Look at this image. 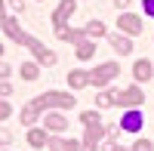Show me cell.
<instances>
[{
	"label": "cell",
	"instance_id": "obj_25",
	"mask_svg": "<svg viewBox=\"0 0 154 151\" xmlns=\"http://www.w3.org/2000/svg\"><path fill=\"white\" fill-rule=\"evenodd\" d=\"M130 3H133V0H114V6H117V9H126Z\"/></svg>",
	"mask_w": 154,
	"mask_h": 151
},
{
	"label": "cell",
	"instance_id": "obj_16",
	"mask_svg": "<svg viewBox=\"0 0 154 151\" xmlns=\"http://www.w3.org/2000/svg\"><path fill=\"white\" fill-rule=\"evenodd\" d=\"M83 31H86L89 40H96V37H105V25H102V22H89Z\"/></svg>",
	"mask_w": 154,
	"mask_h": 151
},
{
	"label": "cell",
	"instance_id": "obj_2",
	"mask_svg": "<svg viewBox=\"0 0 154 151\" xmlns=\"http://www.w3.org/2000/svg\"><path fill=\"white\" fill-rule=\"evenodd\" d=\"M120 74V68H117V62H105V65H99L93 74H89V80H93V86H105V83H111L114 77Z\"/></svg>",
	"mask_w": 154,
	"mask_h": 151
},
{
	"label": "cell",
	"instance_id": "obj_10",
	"mask_svg": "<svg viewBox=\"0 0 154 151\" xmlns=\"http://www.w3.org/2000/svg\"><path fill=\"white\" fill-rule=\"evenodd\" d=\"M151 71H154V65H151V62H145V59H139L136 62V65H133V74H136V80H151Z\"/></svg>",
	"mask_w": 154,
	"mask_h": 151
},
{
	"label": "cell",
	"instance_id": "obj_17",
	"mask_svg": "<svg viewBox=\"0 0 154 151\" xmlns=\"http://www.w3.org/2000/svg\"><path fill=\"white\" fill-rule=\"evenodd\" d=\"M28 142H31L34 148H40V145H46L49 139H46V133H43V130H31V133H28Z\"/></svg>",
	"mask_w": 154,
	"mask_h": 151
},
{
	"label": "cell",
	"instance_id": "obj_14",
	"mask_svg": "<svg viewBox=\"0 0 154 151\" xmlns=\"http://www.w3.org/2000/svg\"><path fill=\"white\" fill-rule=\"evenodd\" d=\"M68 83L74 86V90H83V86H89L93 80H89L86 71H71V74H68Z\"/></svg>",
	"mask_w": 154,
	"mask_h": 151
},
{
	"label": "cell",
	"instance_id": "obj_19",
	"mask_svg": "<svg viewBox=\"0 0 154 151\" xmlns=\"http://www.w3.org/2000/svg\"><path fill=\"white\" fill-rule=\"evenodd\" d=\"M99 108H108V105H114V93H99Z\"/></svg>",
	"mask_w": 154,
	"mask_h": 151
},
{
	"label": "cell",
	"instance_id": "obj_3",
	"mask_svg": "<svg viewBox=\"0 0 154 151\" xmlns=\"http://www.w3.org/2000/svg\"><path fill=\"white\" fill-rule=\"evenodd\" d=\"M40 99H43V111H46V108H65V111H68V108H74V102H77L71 93H43Z\"/></svg>",
	"mask_w": 154,
	"mask_h": 151
},
{
	"label": "cell",
	"instance_id": "obj_12",
	"mask_svg": "<svg viewBox=\"0 0 154 151\" xmlns=\"http://www.w3.org/2000/svg\"><path fill=\"white\" fill-rule=\"evenodd\" d=\"M43 123H46V130H49V133H62V130L68 127V120L62 117V114H46Z\"/></svg>",
	"mask_w": 154,
	"mask_h": 151
},
{
	"label": "cell",
	"instance_id": "obj_4",
	"mask_svg": "<svg viewBox=\"0 0 154 151\" xmlns=\"http://www.w3.org/2000/svg\"><path fill=\"white\" fill-rule=\"evenodd\" d=\"M105 133H108V130L102 127V120H99V123H89V127H86V136H83V148H86V151H96V148H99V139H102Z\"/></svg>",
	"mask_w": 154,
	"mask_h": 151
},
{
	"label": "cell",
	"instance_id": "obj_22",
	"mask_svg": "<svg viewBox=\"0 0 154 151\" xmlns=\"http://www.w3.org/2000/svg\"><path fill=\"white\" fill-rule=\"evenodd\" d=\"M133 151H151V142H148V139H142V142H136V145H133Z\"/></svg>",
	"mask_w": 154,
	"mask_h": 151
},
{
	"label": "cell",
	"instance_id": "obj_13",
	"mask_svg": "<svg viewBox=\"0 0 154 151\" xmlns=\"http://www.w3.org/2000/svg\"><path fill=\"white\" fill-rule=\"evenodd\" d=\"M111 49H117L120 56H126V53H133V43L126 40L123 34H111Z\"/></svg>",
	"mask_w": 154,
	"mask_h": 151
},
{
	"label": "cell",
	"instance_id": "obj_7",
	"mask_svg": "<svg viewBox=\"0 0 154 151\" xmlns=\"http://www.w3.org/2000/svg\"><path fill=\"white\" fill-rule=\"evenodd\" d=\"M142 93H139V90H123V93H114V102H117V105H139V102H142Z\"/></svg>",
	"mask_w": 154,
	"mask_h": 151
},
{
	"label": "cell",
	"instance_id": "obj_5",
	"mask_svg": "<svg viewBox=\"0 0 154 151\" xmlns=\"http://www.w3.org/2000/svg\"><path fill=\"white\" fill-rule=\"evenodd\" d=\"M117 28L126 31V34H142L145 25H142V19H139V16H133V12H123V16L117 19Z\"/></svg>",
	"mask_w": 154,
	"mask_h": 151
},
{
	"label": "cell",
	"instance_id": "obj_23",
	"mask_svg": "<svg viewBox=\"0 0 154 151\" xmlns=\"http://www.w3.org/2000/svg\"><path fill=\"white\" fill-rule=\"evenodd\" d=\"M9 114H12V105H9V102H3V105H0V117H3V120H6Z\"/></svg>",
	"mask_w": 154,
	"mask_h": 151
},
{
	"label": "cell",
	"instance_id": "obj_15",
	"mask_svg": "<svg viewBox=\"0 0 154 151\" xmlns=\"http://www.w3.org/2000/svg\"><path fill=\"white\" fill-rule=\"evenodd\" d=\"M96 46L89 43V37H83V40H77V59H93Z\"/></svg>",
	"mask_w": 154,
	"mask_h": 151
},
{
	"label": "cell",
	"instance_id": "obj_11",
	"mask_svg": "<svg viewBox=\"0 0 154 151\" xmlns=\"http://www.w3.org/2000/svg\"><path fill=\"white\" fill-rule=\"evenodd\" d=\"M56 37H59V40H83V37H86V31H71V28H65V25H56Z\"/></svg>",
	"mask_w": 154,
	"mask_h": 151
},
{
	"label": "cell",
	"instance_id": "obj_20",
	"mask_svg": "<svg viewBox=\"0 0 154 151\" xmlns=\"http://www.w3.org/2000/svg\"><path fill=\"white\" fill-rule=\"evenodd\" d=\"M80 120L89 127V123H99V114H96V111H83V114H80Z\"/></svg>",
	"mask_w": 154,
	"mask_h": 151
},
{
	"label": "cell",
	"instance_id": "obj_26",
	"mask_svg": "<svg viewBox=\"0 0 154 151\" xmlns=\"http://www.w3.org/2000/svg\"><path fill=\"white\" fill-rule=\"evenodd\" d=\"M80 148V142H74V139H68V151H77Z\"/></svg>",
	"mask_w": 154,
	"mask_h": 151
},
{
	"label": "cell",
	"instance_id": "obj_6",
	"mask_svg": "<svg viewBox=\"0 0 154 151\" xmlns=\"http://www.w3.org/2000/svg\"><path fill=\"white\" fill-rule=\"evenodd\" d=\"M40 111H43V99L37 96V99H31V102H28V105L22 108V123H34Z\"/></svg>",
	"mask_w": 154,
	"mask_h": 151
},
{
	"label": "cell",
	"instance_id": "obj_9",
	"mask_svg": "<svg viewBox=\"0 0 154 151\" xmlns=\"http://www.w3.org/2000/svg\"><path fill=\"white\" fill-rule=\"evenodd\" d=\"M120 127H123L126 133H136L139 127H142V114H139V111H126L123 120H120Z\"/></svg>",
	"mask_w": 154,
	"mask_h": 151
},
{
	"label": "cell",
	"instance_id": "obj_21",
	"mask_svg": "<svg viewBox=\"0 0 154 151\" xmlns=\"http://www.w3.org/2000/svg\"><path fill=\"white\" fill-rule=\"evenodd\" d=\"M49 148L53 151H68V142L65 139H49Z\"/></svg>",
	"mask_w": 154,
	"mask_h": 151
},
{
	"label": "cell",
	"instance_id": "obj_24",
	"mask_svg": "<svg viewBox=\"0 0 154 151\" xmlns=\"http://www.w3.org/2000/svg\"><path fill=\"white\" fill-rule=\"evenodd\" d=\"M145 12H148V16L154 19V0H145Z\"/></svg>",
	"mask_w": 154,
	"mask_h": 151
},
{
	"label": "cell",
	"instance_id": "obj_18",
	"mask_svg": "<svg viewBox=\"0 0 154 151\" xmlns=\"http://www.w3.org/2000/svg\"><path fill=\"white\" fill-rule=\"evenodd\" d=\"M19 71H22V77H25V80H37V65H34V62H25Z\"/></svg>",
	"mask_w": 154,
	"mask_h": 151
},
{
	"label": "cell",
	"instance_id": "obj_1",
	"mask_svg": "<svg viewBox=\"0 0 154 151\" xmlns=\"http://www.w3.org/2000/svg\"><path fill=\"white\" fill-rule=\"evenodd\" d=\"M3 31L12 37V40H16V43H22V46H28L31 49V53H34V59L37 62H40V65H56V56L53 53H49V49L40 43V40H37V37H31V34H25L22 28H19V22L16 19H9V16H3Z\"/></svg>",
	"mask_w": 154,
	"mask_h": 151
},
{
	"label": "cell",
	"instance_id": "obj_8",
	"mask_svg": "<svg viewBox=\"0 0 154 151\" xmlns=\"http://www.w3.org/2000/svg\"><path fill=\"white\" fill-rule=\"evenodd\" d=\"M74 9H77L74 0H62L59 9L53 12V22H56V25H65V19H68V16H74Z\"/></svg>",
	"mask_w": 154,
	"mask_h": 151
},
{
	"label": "cell",
	"instance_id": "obj_27",
	"mask_svg": "<svg viewBox=\"0 0 154 151\" xmlns=\"http://www.w3.org/2000/svg\"><path fill=\"white\" fill-rule=\"evenodd\" d=\"M105 151H123V148H120V145H117V142H111V145H108V148H105Z\"/></svg>",
	"mask_w": 154,
	"mask_h": 151
}]
</instances>
